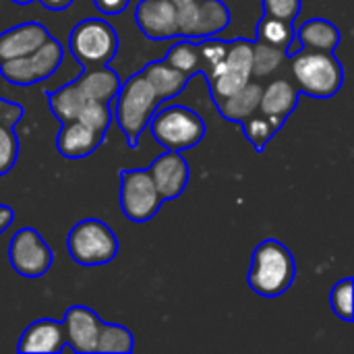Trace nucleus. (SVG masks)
<instances>
[{"mask_svg":"<svg viewBox=\"0 0 354 354\" xmlns=\"http://www.w3.org/2000/svg\"><path fill=\"white\" fill-rule=\"evenodd\" d=\"M297 278V263L292 251L278 239L261 241L253 255L247 274L249 288L263 299L282 297Z\"/></svg>","mask_w":354,"mask_h":354,"instance_id":"nucleus-1","label":"nucleus"},{"mask_svg":"<svg viewBox=\"0 0 354 354\" xmlns=\"http://www.w3.org/2000/svg\"><path fill=\"white\" fill-rule=\"evenodd\" d=\"M292 77L301 93L328 100L334 97L344 83V68L334 52L322 50H295L288 54Z\"/></svg>","mask_w":354,"mask_h":354,"instance_id":"nucleus-2","label":"nucleus"},{"mask_svg":"<svg viewBox=\"0 0 354 354\" xmlns=\"http://www.w3.org/2000/svg\"><path fill=\"white\" fill-rule=\"evenodd\" d=\"M112 102L116 122L124 133L129 147L135 149L141 133L147 129L151 114L160 108L162 102L156 97L151 85L145 81L141 73H133L124 83H120V89Z\"/></svg>","mask_w":354,"mask_h":354,"instance_id":"nucleus-3","label":"nucleus"},{"mask_svg":"<svg viewBox=\"0 0 354 354\" xmlns=\"http://www.w3.org/2000/svg\"><path fill=\"white\" fill-rule=\"evenodd\" d=\"M147 127L160 145L174 151L195 147L207 131L203 118L187 106H164L156 110Z\"/></svg>","mask_w":354,"mask_h":354,"instance_id":"nucleus-4","label":"nucleus"},{"mask_svg":"<svg viewBox=\"0 0 354 354\" xmlns=\"http://www.w3.org/2000/svg\"><path fill=\"white\" fill-rule=\"evenodd\" d=\"M66 251L79 266H106L118 255V239L106 222L85 218L71 228L66 236Z\"/></svg>","mask_w":354,"mask_h":354,"instance_id":"nucleus-5","label":"nucleus"},{"mask_svg":"<svg viewBox=\"0 0 354 354\" xmlns=\"http://www.w3.org/2000/svg\"><path fill=\"white\" fill-rule=\"evenodd\" d=\"M68 50L83 68L110 64L118 52V33L104 19L89 17L73 27Z\"/></svg>","mask_w":354,"mask_h":354,"instance_id":"nucleus-6","label":"nucleus"},{"mask_svg":"<svg viewBox=\"0 0 354 354\" xmlns=\"http://www.w3.org/2000/svg\"><path fill=\"white\" fill-rule=\"evenodd\" d=\"M64 60V48L58 39L50 37L37 50L0 62V75L12 85H33L52 77Z\"/></svg>","mask_w":354,"mask_h":354,"instance_id":"nucleus-7","label":"nucleus"},{"mask_svg":"<svg viewBox=\"0 0 354 354\" xmlns=\"http://www.w3.org/2000/svg\"><path fill=\"white\" fill-rule=\"evenodd\" d=\"M178 21V37L201 39L218 35L230 25V8L224 0H172Z\"/></svg>","mask_w":354,"mask_h":354,"instance_id":"nucleus-8","label":"nucleus"},{"mask_svg":"<svg viewBox=\"0 0 354 354\" xmlns=\"http://www.w3.org/2000/svg\"><path fill=\"white\" fill-rule=\"evenodd\" d=\"M120 209L122 214L135 222H149L162 207L164 199L160 197L151 174L147 168L139 170H120Z\"/></svg>","mask_w":354,"mask_h":354,"instance_id":"nucleus-9","label":"nucleus"},{"mask_svg":"<svg viewBox=\"0 0 354 354\" xmlns=\"http://www.w3.org/2000/svg\"><path fill=\"white\" fill-rule=\"evenodd\" d=\"M8 261L23 278H41L50 272L54 253L35 228H19L8 245Z\"/></svg>","mask_w":354,"mask_h":354,"instance_id":"nucleus-10","label":"nucleus"},{"mask_svg":"<svg viewBox=\"0 0 354 354\" xmlns=\"http://www.w3.org/2000/svg\"><path fill=\"white\" fill-rule=\"evenodd\" d=\"M135 23L147 39L162 41L178 37L176 8L172 0H139L135 6Z\"/></svg>","mask_w":354,"mask_h":354,"instance_id":"nucleus-11","label":"nucleus"},{"mask_svg":"<svg viewBox=\"0 0 354 354\" xmlns=\"http://www.w3.org/2000/svg\"><path fill=\"white\" fill-rule=\"evenodd\" d=\"M60 324H62L64 340L68 348H73L79 354L95 353V342H97L100 328H102V319L95 311H91L89 307L73 305L66 309Z\"/></svg>","mask_w":354,"mask_h":354,"instance_id":"nucleus-12","label":"nucleus"},{"mask_svg":"<svg viewBox=\"0 0 354 354\" xmlns=\"http://www.w3.org/2000/svg\"><path fill=\"white\" fill-rule=\"evenodd\" d=\"M147 170H149L151 180H153V185H156V189L164 201L180 197L189 185L191 170H189L187 160L180 156V151L166 149V153L156 158Z\"/></svg>","mask_w":354,"mask_h":354,"instance_id":"nucleus-13","label":"nucleus"},{"mask_svg":"<svg viewBox=\"0 0 354 354\" xmlns=\"http://www.w3.org/2000/svg\"><path fill=\"white\" fill-rule=\"evenodd\" d=\"M52 33L46 25L37 21H27L15 27H8L0 33V62L25 56L33 50H37L44 41H48Z\"/></svg>","mask_w":354,"mask_h":354,"instance_id":"nucleus-14","label":"nucleus"},{"mask_svg":"<svg viewBox=\"0 0 354 354\" xmlns=\"http://www.w3.org/2000/svg\"><path fill=\"white\" fill-rule=\"evenodd\" d=\"M66 348L64 330L62 324L50 317L37 319L29 324L17 344L19 353H39V354H56Z\"/></svg>","mask_w":354,"mask_h":354,"instance_id":"nucleus-15","label":"nucleus"},{"mask_svg":"<svg viewBox=\"0 0 354 354\" xmlns=\"http://www.w3.org/2000/svg\"><path fill=\"white\" fill-rule=\"evenodd\" d=\"M102 141H104V133L93 131L91 127L79 120H71V122H62L56 137V147L60 156L66 160H83L91 156L102 145Z\"/></svg>","mask_w":354,"mask_h":354,"instance_id":"nucleus-16","label":"nucleus"},{"mask_svg":"<svg viewBox=\"0 0 354 354\" xmlns=\"http://www.w3.org/2000/svg\"><path fill=\"white\" fill-rule=\"evenodd\" d=\"M75 83L87 100H95L104 104H110L120 89V77L108 64L83 68V73L75 79Z\"/></svg>","mask_w":354,"mask_h":354,"instance_id":"nucleus-17","label":"nucleus"},{"mask_svg":"<svg viewBox=\"0 0 354 354\" xmlns=\"http://www.w3.org/2000/svg\"><path fill=\"white\" fill-rule=\"evenodd\" d=\"M139 73L151 85V89H153V93H156V97L160 102H166L170 97H176L187 87V83L191 81L189 75H185L183 71L174 68L166 60H151Z\"/></svg>","mask_w":354,"mask_h":354,"instance_id":"nucleus-18","label":"nucleus"},{"mask_svg":"<svg viewBox=\"0 0 354 354\" xmlns=\"http://www.w3.org/2000/svg\"><path fill=\"white\" fill-rule=\"evenodd\" d=\"M301 91L299 87L288 81V79H274L261 89V100H259V112L268 116H278V118H288L295 108L299 106Z\"/></svg>","mask_w":354,"mask_h":354,"instance_id":"nucleus-19","label":"nucleus"},{"mask_svg":"<svg viewBox=\"0 0 354 354\" xmlns=\"http://www.w3.org/2000/svg\"><path fill=\"white\" fill-rule=\"evenodd\" d=\"M295 39H299V48H305V50L334 52L342 41V33L332 21L315 17V19L305 21L295 31Z\"/></svg>","mask_w":354,"mask_h":354,"instance_id":"nucleus-20","label":"nucleus"},{"mask_svg":"<svg viewBox=\"0 0 354 354\" xmlns=\"http://www.w3.org/2000/svg\"><path fill=\"white\" fill-rule=\"evenodd\" d=\"M261 89H263V85L251 79L239 91H234L232 95H228L226 100H222L216 106L218 112H220V116L226 118L228 122H236V124L243 122L247 116H251L253 112L259 110Z\"/></svg>","mask_w":354,"mask_h":354,"instance_id":"nucleus-21","label":"nucleus"},{"mask_svg":"<svg viewBox=\"0 0 354 354\" xmlns=\"http://www.w3.org/2000/svg\"><path fill=\"white\" fill-rule=\"evenodd\" d=\"M243 127L245 137L249 139V143L255 147L257 153H263L268 143L276 137V133L284 127V118L278 116H268L263 112H253L251 116H247L243 122H239Z\"/></svg>","mask_w":354,"mask_h":354,"instance_id":"nucleus-22","label":"nucleus"},{"mask_svg":"<svg viewBox=\"0 0 354 354\" xmlns=\"http://www.w3.org/2000/svg\"><path fill=\"white\" fill-rule=\"evenodd\" d=\"M46 95H48L52 114H54L60 122L77 120V114H79L81 106H83L85 100H87V97L81 93V89L77 87L75 81L64 83V85L58 87L56 91H46Z\"/></svg>","mask_w":354,"mask_h":354,"instance_id":"nucleus-23","label":"nucleus"},{"mask_svg":"<svg viewBox=\"0 0 354 354\" xmlns=\"http://www.w3.org/2000/svg\"><path fill=\"white\" fill-rule=\"evenodd\" d=\"M135 348L133 334L118 324H104L100 328V336L95 342V353L100 354H129Z\"/></svg>","mask_w":354,"mask_h":354,"instance_id":"nucleus-24","label":"nucleus"},{"mask_svg":"<svg viewBox=\"0 0 354 354\" xmlns=\"http://www.w3.org/2000/svg\"><path fill=\"white\" fill-rule=\"evenodd\" d=\"M164 60L168 64H172L174 68L183 71L185 75H189L191 79L195 75H201V56L197 50V41L195 39H187L180 37L176 44H172V48L166 52Z\"/></svg>","mask_w":354,"mask_h":354,"instance_id":"nucleus-25","label":"nucleus"},{"mask_svg":"<svg viewBox=\"0 0 354 354\" xmlns=\"http://www.w3.org/2000/svg\"><path fill=\"white\" fill-rule=\"evenodd\" d=\"M288 58L284 48L266 44L261 39L253 41V62H251V77H268L276 73L282 62Z\"/></svg>","mask_w":354,"mask_h":354,"instance_id":"nucleus-26","label":"nucleus"},{"mask_svg":"<svg viewBox=\"0 0 354 354\" xmlns=\"http://www.w3.org/2000/svg\"><path fill=\"white\" fill-rule=\"evenodd\" d=\"M257 39L284 48L288 52V48L295 41V25L290 21H282L270 15H263L257 23Z\"/></svg>","mask_w":354,"mask_h":354,"instance_id":"nucleus-27","label":"nucleus"},{"mask_svg":"<svg viewBox=\"0 0 354 354\" xmlns=\"http://www.w3.org/2000/svg\"><path fill=\"white\" fill-rule=\"evenodd\" d=\"M195 41H197V50H199V56H201V75L205 77L209 71H214L224 60V56L228 52V41L218 39L214 35L201 37V39H195Z\"/></svg>","mask_w":354,"mask_h":354,"instance_id":"nucleus-28","label":"nucleus"},{"mask_svg":"<svg viewBox=\"0 0 354 354\" xmlns=\"http://www.w3.org/2000/svg\"><path fill=\"white\" fill-rule=\"evenodd\" d=\"M353 288L354 282L353 278H344L340 282L334 284L332 292H330V305L334 315H338L342 322L353 324L354 313H353Z\"/></svg>","mask_w":354,"mask_h":354,"instance_id":"nucleus-29","label":"nucleus"},{"mask_svg":"<svg viewBox=\"0 0 354 354\" xmlns=\"http://www.w3.org/2000/svg\"><path fill=\"white\" fill-rule=\"evenodd\" d=\"M77 120L91 127L93 131L106 133L110 127V108L104 102H95V100H85V104L81 106Z\"/></svg>","mask_w":354,"mask_h":354,"instance_id":"nucleus-30","label":"nucleus"},{"mask_svg":"<svg viewBox=\"0 0 354 354\" xmlns=\"http://www.w3.org/2000/svg\"><path fill=\"white\" fill-rule=\"evenodd\" d=\"M19 158V139L15 127L0 122V176L8 174Z\"/></svg>","mask_w":354,"mask_h":354,"instance_id":"nucleus-31","label":"nucleus"},{"mask_svg":"<svg viewBox=\"0 0 354 354\" xmlns=\"http://www.w3.org/2000/svg\"><path fill=\"white\" fill-rule=\"evenodd\" d=\"M301 4L303 0H261L263 6V15L282 19V21H290L295 23L299 12H301Z\"/></svg>","mask_w":354,"mask_h":354,"instance_id":"nucleus-32","label":"nucleus"},{"mask_svg":"<svg viewBox=\"0 0 354 354\" xmlns=\"http://www.w3.org/2000/svg\"><path fill=\"white\" fill-rule=\"evenodd\" d=\"M23 114H25V110L21 104L0 97V122H4L8 127H17V122L23 118Z\"/></svg>","mask_w":354,"mask_h":354,"instance_id":"nucleus-33","label":"nucleus"},{"mask_svg":"<svg viewBox=\"0 0 354 354\" xmlns=\"http://www.w3.org/2000/svg\"><path fill=\"white\" fill-rule=\"evenodd\" d=\"M95 8L102 12V15H120L127 10V6L131 4V0H93Z\"/></svg>","mask_w":354,"mask_h":354,"instance_id":"nucleus-34","label":"nucleus"},{"mask_svg":"<svg viewBox=\"0 0 354 354\" xmlns=\"http://www.w3.org/2000/svg\"><path fill=\"white\" fill-rule=\"evenodd\" d=\"M12 222H15V212H12V207L0 203V234H2L6 228H10Z\"/></svg>","mask_w":354,"mask_h":354,"instance_id":"nucleus-35","label":"nucleus"},{"mask_svg":"<svg viewBox=\"0 0 354 354\" xmlns=\"http://www.w3.org/2000/svg\"><path fill=\"white\" fill-rule=\"evenodd\" d=\"M39 2H41V6H44V8L54 10V12L66 10V8L73 4V0H39Z\"/></svg>","mask_w":354,"mask_h":354,"instance_id":"nucleus-36","label":"nucleus"},{"mask_svg":"<svg viewBox=\"0 0 354 354\" xmlns=\"http://www.w3.org/2000/svg\"><path fill=\"white\" fill-rule=\"evenodd\" d=\"M10 2H15V4H29V2H33V0H10Z\"/></svg>","mask_w":354,"mask_h":354,"instance_id":"nucleus-37","label":"nucleus"}]
</instances>
